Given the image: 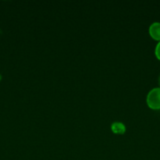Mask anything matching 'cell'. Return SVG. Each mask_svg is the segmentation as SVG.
Wrapping results in <instances>:
<instances>
[{"label":"cell","mask_w":160,"mask_h":160,"mask_svg":"<svg viewBox=\"0 0 160 160\" xmlns=\"http://www.w3.org/2000/svg\"><path fill=\"white\" fill-rule=\"evenodd\" d=\"M146 102L149 108L152 109H160V88H152L147 93Z\"/></svg>","instance_id":"cell-1"},{"label":"cell","mask_w":160,"mask_h":160,"mask_svg":"<svg viewBox=\"0 0 160 160\" xmlns=\"http://www.w3.org/2000/svg\"><path fill=\"white\" fill-rule=\"evenodd\" d=\"M149 34L153 39L160 42V22H154L149 27Z\"/></svg>","instance_id":"cell-2"},{"label":"cell","mask_w":160,"mask_h":160,"mask_svg":"<svg viewBox=\"0 0 160 160\" xmlns=\"http://www.w3.org/2000/svg\"><path fill=\"white\" fill-rule=\"evenodd\" d=\"M111 131L115 134H123L125 132V126L121 122H114L111 126Z\"/></svg>","instance_id":"cell-3"},{"label":"cell","mask_w":160,"mask_h":160,"mask_svg":"<svg viewBox=\"0 0 160 160\" xmlns=\"http://www.w3.org/2000/svg\"><path fill=\"white\" fill-rule=\"evenodd\" d=\"M155 56L157 57V59H158L160 60V42H158V44L156 45V46H155Z\"/></svg>","instance_id":"cell-4"},{"label":"cell","mask_w":160,"mask_h":160,"mask_svg":"<svg viewBox=\"0 0 160 160\" xmlns=\"http://www.w3.org/2000/svg\"><path fill=\"white\" fill-rule=\"evenodd\" d=\"M158 83H159V85H160V76H159V78H158Z\"/></svg>","instance_id":"cell-5"}]
</instances>
